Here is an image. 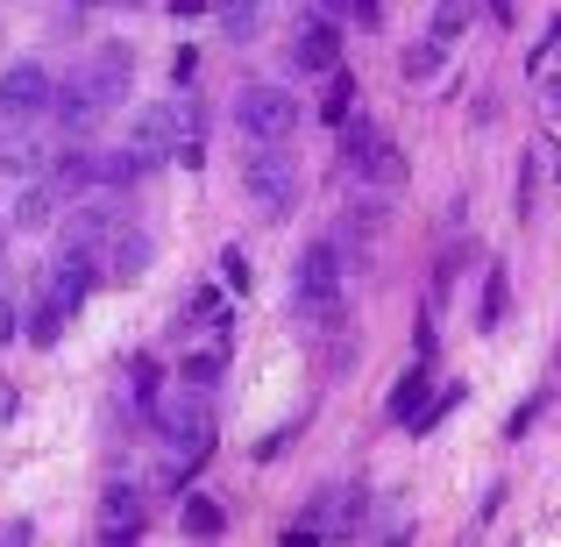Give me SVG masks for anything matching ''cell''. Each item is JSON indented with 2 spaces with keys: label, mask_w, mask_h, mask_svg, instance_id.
Returning <instances> with one entry per match:
<instances>
[{
  "label": "cell",
  "mask_w": 561,
  "mask_h": 547,
  "mask_svg": "<svg viewBox=\"0 0 561 547\" xmlns=\"http://www.w3.org/2000/svg\"><path fill=\"white\" fill-rule=\"evenodd\" d=\"M157 434L171 441V463H164V483H185L192 469L214 455V412H206V384H185V391L157 398Z\"/></svg>",
  "instance_id": "obj_1"
},
{
  "label": "cell",
  "mask_w": 561,
  "mask_h": 547,
  "mask_svg": "<svg viewBox=\"0 0 561 547\" xmlns=\"http://www.w3.org/2000/svg\"><path fill=\"white\" fill-rule=\"evenodd\" d=\"M128 150L142 157V171L179 157V164H199V107L192 100H157L128 122Z\"/></svg>",
  "instance_id": "obj_2"
},
{
  "label": "cell",
  "mask_w": 561,
  "mask_h": 547,
  "mask_svg": "<svg viewBox=\"0 0 561 547\" xmlns=\"http://www.w3.org/2000/svg\"><path fill=\"white\" fill-rule=\"evenodd\" d=\"M242 192L256 200L263 220H291V206H299V164H291L285 143H256L242 157Z\"/></svg>",
  "instance_id": "obj_3"
},
{
  "label": "cell",
  "mask_w": 561,
  "mask_h": 547,
  "mask_svg": "<svg viewBox=\"0 0 561 547\" xmlns=\"http://www.w3.org/2000/svg\"><path fill=\"white\" fill-rule=\"evenodd\" d=\"M342 164L356 171L363 185H383V192H391L398 179H405V157H398V143L383 136L377 122H356V114L342 122Z\"/></svg>",
  "instance_id": "obj_4"
},
{
  "label": "cell",
  "mask_w": 561,
  "mask_h": 547,
  "mask_svg": "<svg viewBox=\"0 0 561 547\" xmlns=\"http://www.w3.org/2000/svg\"><path fill=\"white\" fill-rule=\"evenodd\" d=\"M234 128H242L249 143H291L299 136V100H291L285 86H249V93L234 100Z\"/></svg>",
  "instance_id": "obj_5"
},
{
  "label": "cell",
  "mask_w": 561,
  "mask_h": 547,
  "mask_svg": "<svg viewBox=\"0 0 561 547\" xmlns=\"http://www.w3.org/2000/svg\"><path fill=\"white\" fill-rule=\"evenodd\" d=\"M363 512H370V491H363V483H328V491L306 505L299 534H313V540H348V534L363 526Z\"/></svg>",
  "instance_id": "obj_6"
},
{
  "label": "cell",
  "mask_w": 561,
  "mask_h": 547,
  "mask_svg": "<svg viewBox=\"0 0 561 547\" xmlns=\"http://www.w3.org/2000/svg\"><path fill=\"white\" fill-rule=\"evenodd\" d=\"M85 257H93V277H107V285H136V277L150 271V235H142L136 220H122V228H107Z\"/></svg>",
  "instance_id": "obj_7"
},
{
  "label": "cell",
  "mask_w": 561,
  "mask_h": 547,
  "mask_svg": "<svg viewBox=\"0 0 561 547\" xmlns=\"http://www.w3.org/2000/svg\"><path fill=\"white\" fill-rule=\"evenodd\" d=\"M50 114V71L43 65H8L0 71V128H22Z\"/></svg>",
  "instance_id": "obj_8"
},
{
  "label": "cell",
  "mask_w": 561,
  "mask_h": 547,
  "mask_svg": "<svg viewBox=\"0 0 561 547\" xmlns=\"http://www.w3.org/2000/svg\"><path fill=\"white\" fill-rule=\"evenodd\" d=\"M79 86L93 93V107H114V100H128V86H136V50H128V43H100V50L85 57Z\"/></svg>",
  "instance_id": "obj_9"
},
{
  "label": "cell",
  "mask_w": 561,
  "mask_h": 547,
  "mask_svg": "<svg viewBox=\"0 0 561 547\" xmlns=\"http://www.w3.org/2000/svg\"><path fill=\"white\" fill-rule=\"evenodd\" d=\"M285 50H291V71H320V79H328V71L342 65V29H334V14H306Z\"/></svg>",
  "instance_id": "obj_10"
},
{
  "label": "cell",
  "mask_w": 561,
  "mask_h": 547,
  "mask_svg": "<svg viewBox=\"0 0 561 547\" xmlns=\"http://www.w3.org/2000/svg\"><path fill=\"white\" fill-rule=\"evenodd\" d=\"M383 242V200H356L342 214V235H334V249H342V263H370Z\"/></svg>",
  "instance_id": "obj_11"
},
{
  "label": "cell",
  "mask_w": 561,
  "mask_h": 547,
  "mask_svg": "<svg viewBox=\"0 0 561 547\" xmlns=\"http://www.w3.org/2000/svg\"><path fill=\"white\" fill-rule=\"evenodd\" d=\"M85 292H93V257H85V249H65V257L50 263V285H43V299H50L57 314H79Z\"/></svg>",
  "instance_id": "obj_12"
},
{
  "label": "cell",
  "mask_w": 561,
  "mask_h": 547,
  "mask_svg": "<svg viewBox=\"0 0 561 547\" xmlns=\"http://www.w3.org/2000/svg\"><path fill=\"white\" fill-rule=\"evenodd\" d=\"M122 206H114V200H100V192H93V200H71L65 206V249H93L100 242V235H107V228H122Z\"/></svg>",
  "instance_id": "obj_13"
},
{
  "label": "cell",
  "mask_w": 561,
  "mask_h": 547,
  "mask_svg": "<svg viewBox=\"0 0 561 547\" xmlns=\"http://www.w3.org/2000/svg\"><path fill=\"white\" fill-rule=\"evenodd\" d=\"M50 114H57V128H65V136H85V128H93L107 107H93V93H85L79 79H65V86H50Z\"/></svg>",
  "instance_id": "obj_14"
},
{
  "label": "cell",
  "mask_w": 561,
  "mask_h": 547,
  "mask_svg": "<svg viewBox=\"0 0 561 547\" xmlns=\"http://www.w3.org/2000/svg\"><path fill=\"white\" fill-rule=\"evenodd\" d=\"M100 534H107V540H136L142 534V498L128 491V483L107 491V505H100Z\"/></svg>",
  "instance_id": "obj_15"
},
{
  "label": "cell",
  "mask_w": 561,
  "mask_h": 547,
  "mask_svg": "<svg viewBox=\"0 0 561 547\" xmlns=\"http://www.w3.org/2000/svg\"><path fill=\"white\" fill-rule=\"evenodd\" d=\"M214 14H220V29H228V43H256L271 0H214Z\"/></svg>",
  "instance_id": "obj_16"
},
{
  "label": "cell",
  "mask_w": 561,
  "mask_h": 547,
  "mask_svg": "<svg viewBox=\"0 0 561 547\" xmlns=\"http://www.w3.org/2000/svg\"><path fill=\"white\" fill-rule=\"evenodd\" d=\"M57 220V185H28L22 200H14V228L22 235H43Z\"/></svg>",
  "instance_id": "obj_17"
},
{
  "label": "cell",
  "mask_w": 561,
  "mask_h": 547,
  "mask_svg": "<svg viewBox=\"0 0 561 547\" xmlns=\"http://www.w3.org/2000/svg\"><path fill=\"white\" fill-rule=\"evenodd\" d=\"M505 314H512V277H505V263H491V277H483V299H477L483 334H491V328H505Z\"/></svg>",
  "instance_id": "obj_18"
},
{
  "label": "cell",
  "mask_w": 561,
  "mask_h": 547,
  "mask_svg": "<svg viewBox=\"0 0 561 547\" xmlns=\"http://www.w3.org/2000/svg\"><path fill=\"white\" fill-rule=\"evenodd\" d=\"M348 114H356V79H348V71L334 65V71H328V100H320V122H334V128H342Z\"/></svg>",
  "instance_id": "obj_19"
},
{
  "label": "cell",
  "mask_w": 561,
  "mask_h": 547,
  "mask_svg": "<svg viewBox=\"0 0 561 547\" xmlns=\"http://www.w3.org/2000/svg\"><path fill=\"white\" fill-rule=\"evenodd\" d=\"M50 185L57 192H85V185H93V157H85V150H65L50 164Z\"/></svg>",
  "instance_id": "obj_20"
},
{
  "label": "cell",
  "mask_w": 561,
  "mask_h": 547,
  "mask_svg": "<svg viewBox=\"0 0 561 547\" xmlns=\"http://www.w3.org/2000/svg\"><path fill=\"white\" fill-rule=\"evenodd\" d=\"M420 406H426V369H405L391 391V420H420Z\"/></svg>",
  "instance_id": "obj_21"
},
{
  "label": "cell",
  "mask_w": 561,
  "mask_h": 547,
  "mask_svg": "<svg viewBox=\"0 0 561 547\" xmlns=\"http://www.w3.org/2000/svg\"><path fill=\"white\" fill-rule=\"evenodd\" d=\"M462 29H469V0H440V8H434V22H426V36L455 50V36H462Z\"/></svg>",
  "instance_id": "obj_22"
},
{
  "label": "cell",
  "mask_w": 561,
  "mask_h": 547,
  "mask_svg": "<svg viewBox=\"0 0 561 547\" xmlns=\"http://www.w3.org/2000/svg\"><path fill=\"white\" fill-rule=\"evenodd\" d=\"M220 526H228V512L214 505V498H185V534H199V540H214Z\"/></svg>",
  "instance_id": "obj_23"
},
{
  "label": "cell",
  "mask_w": 561,
  "mask_h": 547,
  "mask_svg": "<svg viewBox=\"0 0 561 547\" xmlns=\"http://www.w3.org/2000/svg\"><path fill=\"white\" fill-rule=\"evenodd\" d=\"M440 65H448V43H434V36H426L420 50H405V79H434Z\"/></svg>",
  "instance_id": "obj_24"
},
{
  "label": "cell",
  "mask_w": 561,
  "mask_h": 547,
  "mask_svg": "<svg viewBox=\"0 0 561 547\" xmlns=\"http://www.w3.org/2000/svg\"><path fill=\"white\" fill-rule=\"evenodd\" d=\"M65 320H71V314H57V306L43 299V306H36V320H28V342H36V349H57V334H65Z\"/></svg>",
  "instance_id": "obj_25"
},
{
  "label": "cell",
  "mask_w": 561,
  "mask_h": 547,
  "mask_svg": "<svg viewBox=\"0 0 561 547\" xmlns=\"http://www.w3.org/2000/svg\"><path fill=\"white\" fill-rule=\"evenodd\" d=\"M220 369H228V349H199V356L185 363V384H214Z\"/></svg>",
  "instance_id": "obj_26"
},
{
  "label": "cell",
  "mask_w": 561,
  "mask_h": 547,
  "mask_svg": "<svg viewBox=\"0 0 561 547\" xmlns=\"http://www.w3.org/2000/svg\"><path fill=\"white\" fill-rule=\"evenodd\" d=\"M0 164H8L14 179H28V171L43 164V150H36V143H0Z\"/></svg>",
  "instance_id": "obj_27"
},
{
  "label": "cell",
  "mask_w": 561,
  "mask_h": 547,
  "mask_svg": "<svg viewBox=\"0 0 561 547\" xmlns=\"http://www.w3.org/2000/svg\"><path fill=\"white\" fill-rule=\"evenodd\" d=\"M220 277H228V285H234V292H242V285H249V257H242V249H220Z\"/></svg>",
  "instance_id": "obj_28"
},
{
  "label": "cell",
  "mask_w": 561,
  "mask_h": 547,
  "mask_svg": "<svg viewBox=\"0 0 561 547\" xmlns=\"http://www.w3.org/2000/svg\"><path fill=\"white\" fill-rule=\"evenodd\" d=\"M534 185H540V164L526 157V171H519V220H534Z\"/></svg>",
  "instance_id": "obj_29"
},
{
  "label": "cell",
  "mask_w": 561,
  "mask_h": 547,
  "mask_svg": "<svg viewBox=\"0 0 561 547\" xmlns=\"http://www.w3.org/2000/svg\"><path fill=\"white\" fill-rule=\"evenodd\" d=\"M540 93H548L540 107H548V114H561V71H548V65H540Z\"/></svg>",
  "instance_id": "obj_30"
},
{
  "label": "cell",
  "mask_w": 561,
  "mask_h": 547,
  "mask_svg": "<svg viewBox=\"0 0 561 547\" xmlns=\"http://www.w3.org/2000/svg\"><path fill=\"white\" fill-rule=\"evenodd\" d=\"M483 8H491L497 22H512V14H519V0H483Z\"/></svg>",
  "instance_id": "obj_31"
},
{
  "label": "cell",
  "mask_w": 561,
  "mask_h": 547,
  "mask_svg": "<svg viewBox=\"0 0 561 547\" xmlns=\"http://www.w3.org/2000/svg\"><path fill=\"white\" fill-rule=\"evenodd\" d=\"M0 342H14V306L0 299Z\"/></svg>",
  "instance_id": "obj_32"
},
{
  "label": "cell",
  "mask_w": 561,
  "mask_h": 547,
  "mask_svg": "<svg viewBox=\"0 0 561 547\" xmlns=\"http://www.w3.org/2000/svg\"><path fill=\"white\" fill-rule=\"evenodd\" d=\"M199 8H214V0H171V14H199Z\"/></svg>",
  "instance_id": "obj_33"
},
{
  "label": "cell",
  "mask_w": 561,
  "mask_h": 547,
  "mask_svg": "<svg viewBox=\"0 0 561 547\" xmlns=\"http://www.w3.org/2000/svg\"><path fill=\"white\" fill-rule=\"evenodd\" d=\"M313 8H320V14H348V0H313Z\"/></svg>",
  "instance_id": "obj_34"
}]
</instances>
